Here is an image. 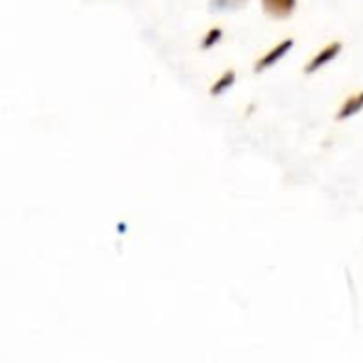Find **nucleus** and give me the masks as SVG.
I'll list each match as a JSON object with an SVG mask.
<instances>
[{
    "label": "nucleus",
    "instance_id": "f257e3e1",
    "mask_svg": "<svg viewBox=\"0 0 363 363\" xmlns=\"http://www.w3.org/2000/svg\"><path fill=\"white\" fill-rule=\"evenodd\" d=\"M342 49H345V45L340 43V40H334V43H330L328 47H323L315 57H311V62L304 66V74H315V72H319L323 66H328L330 62H334L340 53H342Z\"/></svg>",
    "mask_w": 363,
    "mask_h": 363
},
{
    "label": "nucleus",
    "instance_id": "f03ea898",
    "mask_svg": "<svg viewBox=\"0 0 363 363\" xmlns=\"http://www.w3.org/2000/svg\"><path fill=\"white\" fill-rule=\"evenodd\" d=\"M294 45H296V40L294 38H285V40H281L272 51H268L264 57H259L257 60V64H255V72L257 74H262V72H266L268 68H272L274 64H279L291 49H294Z\"/></svg>",
    "mask_w": 363,
    "mask_h": 363
},
{
    "label": "nucleus",
    "instance_id": "7ed1b4c3",
    "mask_svg": "<svg viewBox=\"0 0 363 363\" xmlns=\"http://www.w3.org/2000/svg\"><path fill=\"white\" fill-rule=\"evenodd\" d=\"M262 6L272 19H289L296 13L298 0H262Z\"/></svg>",
    "mask_w": 363,
    "mask_h": 363
},
{
    "label": "nucleus",
    "instance_id": "20e7f679",
    "mask_svg": "<svg viewBox=\"0 0 363 363\" xmlns=\"http://www.w3.org/2000/svg\"><path fill=\"white\" fill-rule=\"evenodd\" d=\"M363 111V91H357V94H353L351 98H347L345 102H342V106L338 108V113H336V121H347V119H351V117H355L357 113H362Z\"/></svg>",
    "mask_w": 363,
    "mask_h": 363
},
{
    "label": "nucleus",
    "instance_id": "39448f33",
    "mask_svg": "<svg viewBox=\"0 0 363 363\" xmlns=\"http://www.w3.org/2000/svg\"><path fill=\"white\" fill-rule=\"evenodd\" d=\"M236 83V70H225L215 83H213V87H211V96L213 98H217V96H221V94H225L232 85Z\"/></svg>",
    "mask_w": 363,
    "mask_h": 363
},
{
    "label": "nucleus",
    "instance_id": "423d86ee",
    "mask_svg": "<svg viewBox=\"0 0 363 363\" xmlns=\"http://www.w3.org/2000/svg\"><path fill=\"white\" fill-rule=\"evenodd\" d=\"M221 38H223V30H221V28H211V30L204 34V38H202V43H200V49H213L215 45L221 43Z\"/></svg>",
    "mask_w": 363,
    "mask_h": 363
},
{
    "label": "nucleus",
    "instance_id": "0eeeda50",
    "mask_svg": "<svg viewBox=\"0 0 363 363\" xmlns=\"http://www.w3.org/2000/svg\"><path fill=\"white\" fill-rule=\"evenodd\" d=\"M211 2V9L213 11H223V13H228V11H236V9H240V6H245V2L247 0H208Z\"/></svg>",
    "mask_w": 363,
    "mask_h": 363
}]
</instances>
